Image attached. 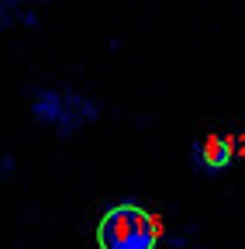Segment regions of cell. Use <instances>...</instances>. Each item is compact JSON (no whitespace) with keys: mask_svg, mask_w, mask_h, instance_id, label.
<instances>
[{"mask_svg":"<svg viewBox=\"0 0 245 249\" xmlns=\"http://www.w3.org/2000/svg\"><path fill=\"white\" fill-rule=\"evenodd\" d=\"M163 235V222L148 214L138 201L111 204L97 222V246L100 249H156Z\"/></svg>","mask_w":245,"mask_h":249,"instance_id":"obj_1","label":"cell"},{"mask_svg":"<svg viewBox=\"0 0 245 249\" xmlns=\"http://www.w3.org/2000/svg\"><path fill=\"white\" fill-rule=\"evenodd\" d=\"M238 156V135H207L204 142H194L190 166L197 173H221Z\"/></svg>","mask_w":245,"mask_h":249,"instance_id":"obj_2","label":"cell"},{"mask_svg":"<svg viewBox=\"0 0 245 249\" xmlns=\"http://www.w3.org/2000/svg\"><path fill=\"white\" fill-rule=\"evenodd\" d=\"M97 118H100V107L94 101L76 93V90H66V107H63V118L55 124V135L59 139H73L83 124H94Z\"/></svg>","mask_w":245,"mask_h":249,"instance_id":"obj_3","label":"cell"},{"mask_svg":"<svg viewBox=\"0 0 245 249\" xmlns=\"http://www.w3.org/2000/svg\"><path fill=\"white\" fill-rule=\"evenodd\" d=\"M63 107H66V90H52V87H42L32 93V118L38 124H59L63 118Z\"/></svg>","mask_w":245,"mask_h":249,"instance_id":"obj_4","label":"cell"},{"mask_svg":"<svg viewBox=\"0 0 245 249\" xmlns=\"http://www.w3.org/2000/svg\"><path fill=\"white\" fill-rule=\"evenodd\" d=\"M0 11H4V18H0V28H11L14 18H21V0H0Z\"/></svg>","mask_w":245,"mask_h":249,"instance_id":"obj_5","label":"cell"},{"mask_svg":"<svg viewBox=\"0 0 245 249\" xmlns=\"http://www.w3.org/2000/svg\"><path fill=\"white\" fill-rule=\"evenodd\" d=\"M166 249H207V246L200 239H194V235H173L166 242Z\"/></svg>","mask_w":245,"mask_h":249,"instance_id":"obj_6","label":"cell"},{"mask_svg":"<svg viewBox=\"0 0 245 249\" xmlns=\"http://www.w3.org/2000/svg\"><path fill=\"white\" fill-rule=\"evenodd\" d=\"M0 170H4V177L14 170V156H4V160H0Z\"/></svg>","mask_w":245,"mask_h":249,"instance_id":"obj_7","label":"cell"},{"mask_svg":"<svg viewBox=\"0 0 245 249\" xmlns=\"http://www.w3.org/2000/svg\"><path fill=\"white\" fill-rule=\"evenodd\" d=\"M238 156H245V135H238Z\"/></svg>","mask_w":245,"mask_h":249,"instance_id":"obj_8","label":"cell"}]
</instances>
